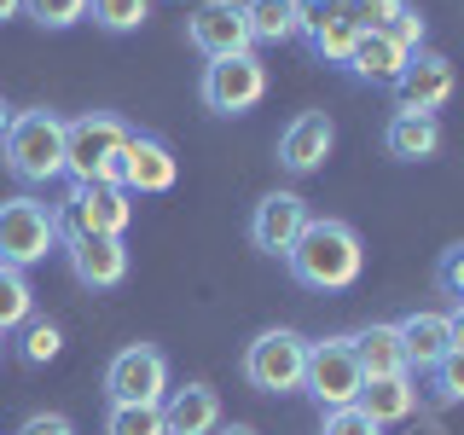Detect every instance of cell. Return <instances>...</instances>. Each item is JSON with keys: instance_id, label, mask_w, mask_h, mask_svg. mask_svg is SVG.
<instances>
[{"instance_id": "1", "label": "cell", "mask_w": 464, "mask_h": 435, "mask_svg": "<svg viewBox=\"0 0 464 435\" xmlns=\"http://www.w3.org/2000/svg\"><path fill=\"white\" fill-rule=\"evenodd\" d=\"M290 279H296L302 290H348L360 285V273H366V244H360V232L337 221V215H325V221H308L296 238V250L285 256Z\"/></svg>"}, {"instance_id": "2", "label": "cell", "mask_w": 464, "mask_h": 435, "mask_svg": "<svg viewBox=\"0 0 464 435\" xmlns=\"http://www.w3.org/2000/svg\"><path fill=\"white\" fill-rule=\"evenodd\" d=\"M0 163H6L12 180L24 186H53L64 180V116L58 111H18L0 140Z\"/></svg>"}, {"instance_id": "3", "label": "cell", "mask_w": 464, "mask_h": 435, "mask_svg": "<svg viewBox=\"0 0 464 435\" xmlns=\"http://www.w3.org/2000/svg\"><path fill=\"white\" fill-rule=\"evenodd\" d=\"M128 140H134V128L116 111H87L76 122H64V174L70 180H116Z\"/></svg>"}, {"instance_id": "4", "label": "cell", "mask_w": 464, "mask_h": 435, "mask_svg": "<svg viewBox=\"0 0 464 435\" xmlns=\"http://www.w3.org/2000/svg\"><path fill=\"white\" fill-rule=\"evenodd\" d=\"M58 244L76 238V232H99V238H122L134 221V198L116 180H70L64 203H58Z\"/></svg>"}, {"instance_id": "5", "label": "cell", "mask_w": 464, "mask_h": 435, "mask_svg": "<svg viewBox=\"0 0 464 435\" xmlns=\"http://www.w3.org/2000/svg\"><path fill=\"white\" fill-rule=\"evenodd\" d=\"M58 250V215L41 198H6L0 203V267L29 273L35 261Z\"/></svg>"}, {"instance_id": "6", "label": "cell", "mask_w": 464, "mask_h": 435, "mask_svg": "<svg viewBox=\"0 0 464 435\" xmlns=\"http://www.w3.org/2000/svg\"><path fill=\"white\" fill-rule=\"evenodd\" d=\"M308 372V337L302 331H261L244 348V383L256 395H296Z\"/></svg>"}, {"instance_id": "7", "label": "cell", "mask_w": 464, "mask_h": 435, "mask_svg": "<svg viewBox=\"0 0 464 435\" xmlns=\"http://www.w3.org/2000/svg\"><path fill=\"white\" fill-rule=\"evenodd\" d=\"M198 99L203 111L215 116H244L267 99V64L256 53H232V58H209L203 64V82H198Z\"/></svg>"}, {"instance_id": "8", "label": "cell", "mask_w": 464, "mask_h": 435, "mask_svg": "<svg viewBox=\"0 0 464 435\" xmlns=\"http://www.w3.org/2000/svg\"><path fill=\"white\" fill-rule=\"evenodd\" d=\"M169 354L151 343H128L105 366V401L111 406H163L169 395Z\"/></svg>"}, {"instance_id": "9", "label": "cell", "mask_w": 464, "mask_h": 435, "mask_svg": "<svg viewBox=\"0 0 464 435\" xmlns=\"http://www.w3.org/2000/svg\"><path fill=\"white\" fill-rule=\"evenodd\" d=\"M360 366H354V348L348 337H325V343H308V372H302V395L319 401V412H337V406H354L360 401Z\"/></svg>"}, {"instance_id": "10", "label": "cell", "mask_w": 464, "mask_h": 435, "mask_svg": "<svg viewBox=\"0 0 464 435\" xmlns=\"http://www.w3.org/2000/svg\"><path fill=\"white\" fill-rule=\"evenodd\" d=\"M174 180H180V157H174V145L134 128L122 163H116V186H122L128 198H157V192H174Z\"/></svg>"}, {"instance_id": "11", "label": "cell", "mask_w": 464, "mask_h": 435, "mask_svg": "<svg viewBox=\"0 0 464 435\" xmlns=\"http://www.w3.org/2000/svg\"><path fill=\"white\" fill-rule=\"evenodd\" d=\"M186 41L203 58H232V53H256L244 0H198V12L186 18Z\"/></svg>"}, {"instance_id": "12", "label": "cell", "mask_w": 464, "mask_h": 435, "mask_svg": "<svg viewBox=\"0 0 464 435\" xmlns=\"http://www.w3.org/2000/svg\"><path fill=\"white\" fill-rule=\"evenodd\" d=\"M453 87H459V76H453V58L447 53H412L406 58V70H401V82L389 87L395 93V111H418V116H435L453 99Z\"/></svg>"}, {"instance_id": "13", "label": "cell", "mask_w": 464, "mask_h": 435, "mask_svg": "<svg viewBox=\"0 0 464 435\" xmlns=\"http://www.w3.org/2000/svg\"><path fill=\"white\" fill-rule=\"evenodd\" d=\"M331 145H337V122H331L325 111H296L279 134V169L296 174V180L302 174H319L325 157H331Z\"/></svg>"}, {"instance_id": "14", "label": "cell", "mask_w": 464, "mask_h": 435, "mask_svg": "<svg viewBox=\"0 0 464 435\" xmlns=\"http://www.w3.org/2000/svg\"><path fill=\"white\" fill-rule=\"evenodd\" d=\"M308 221L314 215H308V203H302L296 192H267L256 203V215H250V244L261 256H290Z\"/></svg>"}, {"instance_id": "15", "label": "cell", "mask_w": 464, "mask_h": 435, "mask_svg": "<svg viewBox=\"0 0 464 435\" xmlns=\"http://www.w3.org/2000/svg\"><path fill=\"white\" fill-rule=\"evenodd\" d=\"M64 261L76 273V285H87V290H116L128 279V244L122 238L76 232V238H64Z\"/></svg>"}, {"instance_id": "16", "label": "cell", "mask_w": 464, "mask_h": 435, "mask_svg": "<svg viewBox=\"0 0 464 435\" xmlns=\"http://www.w3.org/2000/svg\"><path fill=\"white\" fill-rule=\"evenodd\" d=\"M302 41L314 47L319 64H348L360 41V24L348 6H319V0H302Z\"/></svg>"}, {"instance_id": "17", "label": "cell", "mask_w": 464, "mask_h": 435, "mask_svg": "<svg viewBox=\"0 0 464 435\" xmlns=\"http://www.w3.org/2000/svg\"><path fill=\"white\" fill-rule=\"evenodd\" d=\"M163 430L169 435H215L221 430V395L209 383H180L163 395Z\"/></svg>"}, {"instance_id": "18", "label": "cell", "mask_w": 464, "mask_h": 435, "mask_svg": "<svg viewBox=\"0 0 464 435\" xmlns=\"http://www.w3.org/2000/svg\"><path fill=\"white\" fill-rule=\"evenodd\" d=\"M383 151L395 163H430L441 151V116H418V111H395L383 122Z\"/></svg>"}, {"instance_id": "19", "label": "cell", "mask_w": 464, "mask_h": 435, "mask_svg": "<svg viewBox=\"0 0 464 435\" xmlns=\"http://www.w3.org/2000/svg\"><path fill=\"white\" fill-rule=\"evenodd\" d=\"M360 412L372 418V424H406V418L418 412V377L412 372H395V377H366L360 383Z\"/></svg>"}, {"instance_id": "20", "label": "cell", "mask_w": 464, "mask_h": 435, "mask_svg": "<svg viewBox=\"0 0 464 435\" xmlns=\"http://www.w3.org/2000/svg\"><path fill=\"white\" fill-rule=\"evenodd\" d=\"M406 58L412 53H401L395 41L383 35V29H360V41H354V53H348V76L354 82H372V87H395L401 82V70H406Z\"/></svg>"}, {"instance_id": "21", "label": "cell", "mask_w": 464, "mask_h": 435, "mask_svg": "<svg viewBox=\"0 0 464 435\" xmlns=\"http://www.w3.org/2000/svg\"><path fill=\"white\" fill-rule=\"evenodd\" d=\"M348 348H354V366H360V377H395V372H406L401 331L389 325V319H372V325H360L354 337H348Z\"/></svg>"}, {"instance_id": "22", "label": "cell", "mask_w": 464, "mask_h": 435, "mask_svg": "<svg viewBox=\"0 0 464 435\" xmlns=\"http://www.w3.org/2000/svg\"><path fill=\"white\" fill-rule=\"evenodd\" d=\"M395 331H401V348H406V372H430L435 360L447 354V314H406V319H395Z\"/></svg>"}, {"instance_id": "23", "label": "cell", "mask_w": 464, "mask_h": 435, "mask_svg": "<svg viewBox=\"0 0 464 435\" xmlns=\"http://www.w3.org/2000/svg\"><path fill=\"white\" fill-rule=\"evenodd\" d=\"M244 18H250V41H256V47L302 41V0H244Z\"/></svg>"}, {"instance_id": "24", "label": "cell", "mask_w": 464, "mask_h": 435, "mask_svg": "<svg viewBox=\"0 0 464 435\" xmlns=\"http://www.w3.org/2000/svg\"><path fill=\"white\" fill-rule=\"evenodd\" d=\"M87 18L105 29V35H134L151 18V0H87Z\"/></svg>"}, {"instance_id": "25", "label": "cell", "mask_w": 464, "mask_h": 435, "mask_svg": "<svg viewBox=\"0 0 464 435\" xmlns=\"http://www.w3.org/2000/svg\"><path fill=\"white\" fill-rule=\"evenodd\" d=\"M24 319H35V290H29V273L0 267V331H18Z\"/></svg>"}, {"instance_id": "26", "label": "cell", "mask_w": 464, "mask_h": 435, "mask_svg": "<svg viewBox=\"0 0 464 435\" xmlns=\"http://www.w3.org/2000/svg\"><path fill=\"white\" fill-rule=\"evenodd\" d=\"M24 337H18V354H24V366H53L58 354H64V331L53 325V319H24Z\"/></svg>"}, {"instance_id": "27", "label": "cell", "mask_w": 464, "mask_h": 435, "mask_svg": "<svg viewBox=\"0 0 464 435\" xmlns=\"http://www.w3.org/2000/svg\"><path fill=\"white\" fill-rule=\"evenodd\" d=\"M105 435H169L163 430V406H111Z\"/></svg>"}, {"instance_id": "28", "label": "cell", "mask_w": 464, "mask_h": 435, "mask_svg": "<svg viewBox=\"0 0 464 435\" xmlns=\"http://www.w3.org/2000/svg\"><path fill=\"white\" fill-rule=\"evenodd\" d=\"M24 18L58 35V29H76L87 18V0H24Z\"/></svg>"}, {"instance_id": "29", "label": "cell", "mask_w": 464, "mask_h": 435, "mask_svg": "<svg viewBox=\"0 0 464 435\" xmlns=\"http://www.w3.org/2000/svg\"><path fill=\"white\" fill-rule=\"evenodd\" d=\"M430 395L441 401V406H459L464 401V354H459V348H447V354L430 366Z\"/></svg>"}, {"instance_id": "30", "label": "cell", "mask_w": 464, "mask_h": 435, "mask_svg": "<svg viewBox=\"0 0 464 435\" xmlns=\"http://www.w3.org/2000/svg\"><path fill=\"white\" fill-rule=\"evenodd\" d=\"M383 35L395 41L401 53H424V35H430V29H424V12H418V6H401L395 18H389V29H383Z\"/></svg>"}, {"instance_id": "31", "label": "cell", "mask_w": 464, "mask_h": 435, "mask_svg": "<svg viewBox=\"0 0 464 435\" xmlns=\"http://www.w3.org/2000/svg\"><path fill=\"white\" fill-rule=\"evenodd\" d=\"M319 435H383V424H372L360 406H337V412H325Z\"/></svg>"}, {"instance_id": "32", "label": "cell", "mask_w": 464, "mask_h": 435, "mask_svg": "<svg viewBox=\"0 0 464 435\" xmlns=\"http://www.w3.org/2000/svg\"><path fill=\"white\" fill-rule=\"evenodd\" d=\"M435 285H441L453 302H464V244L441 250V261H435Z\"/></svg>"}, {"instance_id": "33", "label": "cell", "mask_w": 464, "mask_h": 435, "mask_svg": "<svg viewBox=\"0 0 464 435\" xmlns=\"http://www.w3.org/2000/svg\"><path fill=\"white\" fill-rule=\"evenodd\" d=\"M406 6V0H348V12H354L360 29H389V18Z\"/></svg>"}, {"instance_id": "34", "label": "cell", "mask_w": 464, "mask_h": 435, "mask_svg": "<svg viewBox=\"0 0 464 435\" xmlns=\"http://www.w3.org/2000/svg\"><path fill=\"white\" fill-rule=\"evenodd\" d=\"M18 435H76V424H70L64 412H29L18 424Z\"/></svg>"}, {"instance_id": "35", "label": "cell", "mask_w": 464, "mask_h": 435, "mask_svg": "<svg viewBox=\"0 0 464 435\" xmlns=\"http://www.w3.org/2000/svg\"><path fill=\"white\" fill-rule=\"evenodd\" d=\"M447 343H453L459 354H464V302H459L453 314H447Z\"/></svg>"}, {"instance_id": "36", "label": "cell", "mask_w": 464, "mask_h": 435, "mask_svg": "<svg viewBox=\"0 0 464 435\" xmlns=\"http://www.w3.org/2000/svg\"><path fill=\"white\" fill-rule=\"evenodd\" d=\"M12 18H24V0H0V24H12Z\"/></svg>"}, {"instance_id": "37", "label": "cell", "mask_w": 464, "mask_h": 435, "mask_svg": "<svg viewBox=\"0 0 464 435\" xmlns=\"http://www.w3.org/2000/svg\"><path fill=\"white\" fill-rule=\"evenodd\" d=\"M215 435H261V430H256V424H221Z\"/></svg>"}, {"instance_id": "38", "label": "cell", "mask_w": 464, "mask_h": 435, "mask_svg": "<svg viewBox=\"0 0 464 435\" xmlns=\"http://www.w3.org/2000/svg\"><path fill=\"white\" fill-rule=\"evenodd\" d=\"M12 116H18V111H12V105H6V99H0V140H6V128H12Z\"/></svg>"}, {"instance_id": "39", "label": "cell", "mask_w": 464, "mask_h": 435, "mask_svg": "<svg viewBox=\"0 0 464 435\" xmlns=\"http://www.w3.org/2000/svg\"><path fill=\"white\" fill-rule=\"evenodd\" d=\"M0 360H6V331H0Z\"/></svg>"}, {"instance_id": "40", "label": "cell", "mask_w": 464, "mask_h": 435, "mask_svg": "<svg viewBox=\"0 0 464 435\" xmlns=\"http://www.w3.org/2000/svg\"><path fill=\"white\" fill-rule=\"evenodd\" d=\"M319 6H348V0H319Z\"/></svg>"}]
</instances>
